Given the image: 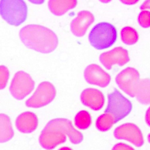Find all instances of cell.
<instances>
[{
    "mask_svg": "<svg viewBox=\"0 0 150 150\" xmlns=\"http://www.w3.org/2000/svg\"><path fill=\"white\" fill-rule=\"evenodd\" d=\"M66 135L74 144L80 143L82 134L74 129L70 121L65 118H56L49 121L40 133L39 141L45 149L51 150L66 141Z\"/></svg>",
    "mask_w": 150,
    "mask_h": 150,
    "instance_id": "1",
    "label": "cell"
},
{
    "mask_svg": "<svg viewBox=\"0 0 150 150\" xmlns=\"http://www.w3.org/2000/svg\"><path fill=\"white\" fill-rule=\"evenodd\" d=\"M19 37L27 47L43 53L53 52L58 45L56 34L39 25L31 24L23 27L20 30Z\"/></svg>",
    "mask_w": 150,
    "mask_h": 150,
    "instance_id": "2",
    "label": "cell"
},
{
    "mask_svg": "<svg viewBox=\"0 0 150 150\" xmlns=\"http://www.w3.org/2000/svg\"><path fill=\"white\" fill-rule=\"evenodd\" d=\"M117 38V30L112 25L107 22H100L91 29L88 40L95 49L102 50L111 46L115 42Z\"/></svg>",
    "mask_w": 150,
    "mask_h": 150,
    "instance_id": "3",
    "label": "cell"
},
{
    "mask_svg": "<svg viewBox=\"0 0 150 150\" xmlns=\"http://www.w3.org/2000/svg\"><path fill=\"white\" fill-rule=\"evenodd\" d=\"M2 18L9 25L18 26L27 18L28 7L23 0H1Z\"/></svg>",
    "mask_w": 150,
    "mask_h": 150,
    "instance_id": "4",
    "label": "cell"
},
{
    "mask_svg": "<svg viewBox=\"0 0 150 150\" xmlns=\"http://www.w3.org/2000/svg\"><path fill=\"white\" fill-rule=\"evenodd\" d=\"M132 108L131 101L125 98L118 90L114 89L108 95V104L104 112L111 114L116 122L127 116Z\"/></svg>",
    "mask_w": 150,
    "mask_h": 150,
    "instance_id": "5",
    "label": "cell"
},
{
    "mask_svg": "<svg viewBox=\"0 0 150 150\" xmlns=\"http://www.w3.org/2000/svg\"><path fill=\"white\" fill-rule=\"evenodd\" d=\"M56 94V89L52 83L48 81L42 82L32 96L26 101V105L32 108H40L45 106L53 100Z\"/></svg>",
    "mask_w": 150,
    "mask_h": 150,
    "instance_id": "6",
    "label": "cell"
},
{
    "mask_svg": "<svg viewBox=\"0 0 150 150\" xmlns=\"http://www.w3.org/2000/svg\"><path fill=\"white\" fill-rule=\"evenodd\" d=\"M35 82L31 77L23 71H18L12 79L9 90L17 100H22L33 90Z\"/></svg>",
    "mask_w": 150,
    "mask_h": 150,
    "instance_id": "7",
    "label": "cell"
},
{
    "mask_svg": "<svg viewBox=\"0 0 150 150\" xmlns=\"http://www.w3.org/2000/svg\"><path fill=\"white\" fill-rule=\"evenodd\" d=\"M139 81V72L130 67L122 70L115 77L116 83L120 88L131 97H135Z\"/></svg>",
    "mask_w": 150,
    "mask_h": 150,
    "instance_id": "8",
    "label": "cell"
},
{
    "mask_svg": "<svg viewBox=\"0 0 150 150\" xmlns=\"http://www.w3.org/2000/svg\"><path fill=\"white\" fill-rule=\"evenodd\" d=\"M114 135L115 138L128 141L137 147H140L144 144L142 132L133 123H125L118 126L115 129Z\"/></svg>",
    "mask_w": 150,
    "mask_h": 150,
    "instance_id": "9",
    "label": "cell"
},
{
    "mask_svg": "<svg viewBox=\"0 0 150 150\" xmlns=\"http://www.w3.org/2000/svg\"><path fill=\"white\" fill-rule=\"evenodd\" d=\"M100 60L103 66L110 70L114 64L122 66L129 61L128 51L122 47H117L113 49L103 53L100 56Z\"/></svg>",
    "mask_w": 150,
    "mask_h": 150,
    "instance_id": "10",
    "label": "cell"
},
{
    "mask_svg": "<svg viewBox=\"0 0 150 150\" xmlns=\"http://www.w3.org/2000/svg\"><path fill=\"white\" fill-rule=\"evenodd\" d=\"M84 76L86 81L101 87H107L110 82V76L96 64L88 65L85 69Z\"/></svg>",
    "mask_w": 150,
    "mask_h": 150,
    "instance_id": "11",
    "label": "cell"
},
{
    "mask_svg": "<svg viewBox=\"0 0 150 150\" xmlns=\"http://www.w3.org/2000/svg\"><path fill=\"white\" fill-rule=\"evenodd\" d=\"M94 21L93 15L89 11H81L70 23L71 31L74 35L81 37L86 33L88 28Z\"/></svg>",
    "mask_w": 150,
    "mask_h": 150,
    "instance_id": "12",
    "label": "cell"
},
{
    "mask_svg": "<svg viewBox=\"0 0 150 150\" xmlns=\"http://www.w3.org/2000/svg\"><path fill=\"white\" fill-rule=\"evenodd\" d=\"M80 99L84 105L94 111L101 109L105 102V98L103 93L93 88L84 90L81 94Z\"/></svg>",
    "mask_w": 150,
    "mask_h": 150,
    "instance_id": "13",
    "label": "cell"
},
{
    "mask_svg": "<svg viewBox=\"0 0 150 150\" xmlns=\"http://www.w3.org/2000/svg\"><path fill=\"white\" fill-rule=\"evenodd\" d=\"M37 116L32 112L26 111L21 113L16 118L15 125L18 131L28 134L34 131L38 127Z\"/></svg>",
    "mask_w": 150,
    "mask_h": 150,
    "instance_id": "14",
    "label": "cell"
},
{
    "mask_svg": "<svg viewBox=\"0 0 150 150\" xmlns=\"http://www.w3.org/2000/svg\"><path fill=\"white\" fill-rule=\"evenodd\" d=\"M77 4V0H49L48 7L53 14L61 16L75 8Z\"/></svg>",
    "mask_w": 150,
    "mask_h": 150,
    "instance_id": "15",
    "label": "cell"
},
{
    "mask_svg": "<svg viewBox=\"0 0 150 150\" xmlns=\"http://www.w3.org/2000/svg\"><path fill=\"white\" fill-rule=\"evenodd\" d=\"M137 100L142 104H150V79L140 80L136 92Z\"/></svg>",
    "mask_w": 150,
    "mask_h": 150,
    "instance_id": "16",
    "label": "cell"
},
{
    "mask_svg": "<svg viewBox=\"0 0 150 150\" xmlns=\"http://www.w3.org/2000/svg\"><path fill=\"white\" fill-rule=\"evenodd\" d=\"M1 142H5L10 140L13 136V131L12 128L10 118L5 114H1Z\"/></svg>",
    "mask_w": 150,
    "mask_h": 150,
    "instance_id": "17",
    "label": "cell"
},
{
    "mask_svg": "<svg viewBox=\"0 0 150 150\" xmlns=\"http://www.w3.org/2000/svg\"><path fill=\"white\" fill-rule=\"evenodd\" d=\"M115 123V117L111 114L104 112L97 118L96 126L98 130L105 132L109 130Z\"/></svg>",
    "mask_w": 150,
    "mask_h": 150,
    "instance_id": "18",
    "label": "cell"
},
{
    "mask_svg": "<svg viewBox=\"0 0 150 150\" xmlns=\"http://www.w3.org/2000/svg\"><path fill=\"white\" fill-rule=\"evenodd\" d=\"M121 39L125 44L132 45L138 42V34L135 29L130 26H125L121 30Z\"/></svg>",
    "mask_w": 150,
    "mask_h": 150,
    "instance_id": "19",
    "label": "cell"
},
{
    "mask_svg": "<svg viewBox=\"0 0 150 150\" xmlns=\"http://www.w3.org/2000/svg\"><path fill=\"white\" fill-rule=\"evenodd\" d=\"M74 124L79 129L88 128L91 124V117L89 112L85 110L79 111L75 116Z\"/></svg>",
    "mask_w": 150,
    "mask_h": 150,
    "instance_id": "20",
    "label": "cell"
},
{
    "mask_svg": "<svg viewBox=\"0 0 150 150\" xmlns=\"http://www.w3.org/2000/svg\"><path fill=\"white\" fill-rule=\"evenodd\" d=\"M138 22L139 25L144 28L150 27V12L142 10L138 15Z\"/></svg>",
    "mask_w": 150,
    "mask_h": 150,
    "instance_id": "21",
    "label": "cell"
},
{
    "mask_svg": "<svg viewBox=\"0 0 150 150\" xmlns=\"http://www.w3.org/2000/svg\"><path fill=\"white\" fill-rule=\"evenodd\" d=\"M1 89H3L5 87L8 77H9V71L6 67L4 66H1Z\"/></svg>",
    "mask_w": 150,
    "mask_h": 150,
    "instance_id": "22",
    "label": "cell"
},
{
    "mask_svg": "<svg viewBox=\"0 0 150 150\" xmlns=\"http://www.w3.org/2000/svg\"><path fill=\"white\" fill-rule=\"evenodd\" d=\"M112 150H135L132 146L122 142H120L115 144Z\"/></svg>",
    "mask_w": 150,
    "mask_h": 150,
    "instance_id": "23",
    "label": "cell"
},
{
    "mask_svg": "<svg viewBox=\"0 0 150 150\" xmlns=\"http://www.w3.org/2000/svg\"><path fill=\"white\" fill-rule=\"evenodd\" d=\"M140 9L142 10L150 9V0H145L140 6Z\"/></svg>",
    "mask_w": 150,
    "mask_h": 150,
    "instance_id": "24",
    "label": "cell"
},
{
    "mask_svg": "<svg viewBox=\"0 0 150 150\" xmlns=\"http://www.w3.org/2000/svg\"><path fill=\"white\" fill-rule=\"evenodd\" d=\"M145 122L146 124L150 127V106L148 107L145 114Z\"/></svg>",
    "mask_w": 150,
    "mask_h": 150,
    "instance_id": "25",
    "label": "cell"
},
{
    "mask_svg": "<svg viewBox=\"0 0 150 150\" xmlns=\"http://www.w3.org/2000/svg\"><path fill=\"white\" fill-rule=\"evenodd\" d=\"M120 1L124 4L131 5H134L137 4L139 0H120Z\"/></svg>",
    "mask_w": 150,
    "mask_h": 150,
    "instance_id": "26",
    "label": "cell"
},
{
    "mask_svg": "<svg viewBox=\"0 0 150 150\" xmlns=\"http://www.w3.org/2000/svg\"><path fill=\"white\" fill-rule=\"evenodd\" d=\"M28 1L32 4H37V5L42 4L45 2V0H28Z\"/></svg>",
    "mask_w": 150,
    "mask_h": 150,
    "instance_id": "27",
    "label": "cell"
},
{
    "mask_svg": "<svg viewBox=\"0 0 150 150\" xmlns=\"http://www.w3.org/2000/svg\"><path fill=\"white\" fill-rule=\"evenodd\" d=\"M58 150H73L71 148H69V147H67V146H63L60 148Z\"/></svg>",
    "mask_w": 150,
    "mask_h": 150,
    "instance_id": "28",
    "label": "cell"
},
{
    "mask_svg": "<svg viewBox=\"0 0 150 150\" xmlns=\"http://www.w3.org/2000/svg\"><path fill=\"white\" fill-rule=\"evenodd\" d=\"M100 2H103V3H108L110 2L111 0H99Z\"/></svg>",
    "mask_w": 150,
    "mask_h": 150,
    "instance_id": "29",
    "label": "cell"
},
{
    "mask_svg": "<svg viewBox=\"0 0 150 150\" xmlns=\"http://www.w3.org/2000/svg\"><path fill=\"white\" fill-rule=\"evenodd\" d=\"M147 138H148V142L150 143V133L148 134Z\"/></svg>",
    "mask_w": 150,
    "mask_h": 150,
    "instance_id": "30",
    "label": "cell"
}]
</instances>
